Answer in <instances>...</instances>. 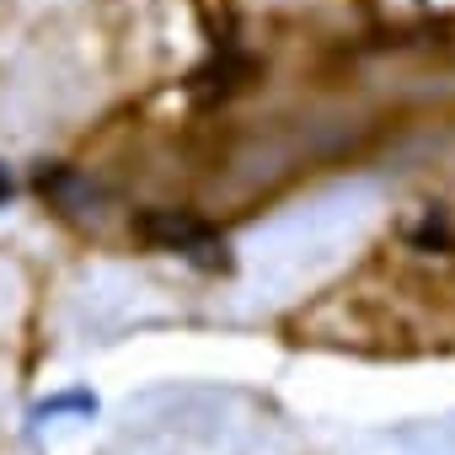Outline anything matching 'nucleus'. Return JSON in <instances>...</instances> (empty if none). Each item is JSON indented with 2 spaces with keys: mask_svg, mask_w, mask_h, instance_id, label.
<instances>
[{
  "mask_svg": "<svg viewBox=\"0 0 455 455\" xmlns=\"http://www.w3.org/2000/svg\"><path fill=\"white\" fill-rule=\"evenodd\" d=\"M97 391L92 386H65V391H54V396H38L33 407H28V423L33 428H44V423H65V418H97Z\"/></svg>",
  "mask_w": 455,
  "mask_h": 455,
  "instance_id": "f03ea898",
  "label": "nucleus"
},
{
  "mask_svg": "<svg viewBox=\"0 0 455 455\" xmlns=\"http://www.w3.org/2000/svg\"><path fill=\"white\" fill-rule=\"evenodd\" d=\"M12 198H17V177H12V166H6V161H0V209H6Z\"/></svg>",
  "mask_w": 455,
  "mask_h": 455,
  "instance_id": "7ed1b4c3",
  "label": "nucleus"
},
{
  "mask_svg": "<svg viewBox=\"0 0 455 455\" xmlns=\"http://www.w3.org/2000/svg\"><path fill=\"white\" fill-rule=\"evenodd\" d=\"M134 236L166 258H182L204 274H225L231 268V247H225V236L214 231V225H204L198 214L188 209H145L134 220Z\"/></svg>",
  "mask_w": 455,
  "mask_h": 455,
  "instance_id": "f257e3e1",
  "label": "nucleus"
}]
</instances>
